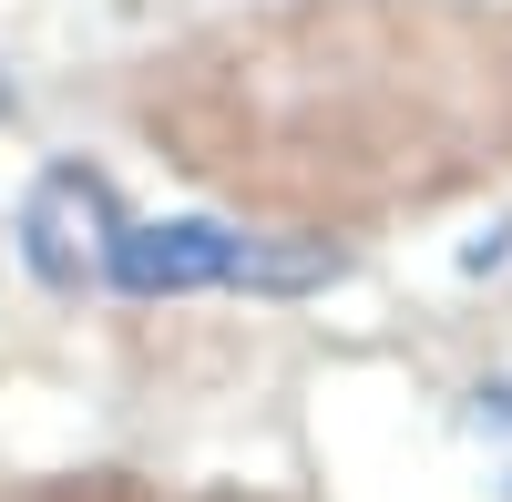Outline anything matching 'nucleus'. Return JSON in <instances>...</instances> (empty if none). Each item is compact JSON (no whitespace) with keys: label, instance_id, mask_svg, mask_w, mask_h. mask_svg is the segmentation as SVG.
<instances>
[{"label":"nucleus","instance_id":"1","mask_svg":"<svg viewBox=\"0 0 512 502\" xmlns=\"http://www.w3.org/2000/svg\"><path fill=\"white\" fill-rule=\"evenodd\" d=\"M338 277L328 246H267L246 226H216V216H175V226H123L113 257H103V287L123 298H195V287H318Z\"/></svg>","mask_w":512,"mask_h":502},{"label":"nucleus","instance_id":"2","mask_svg":"<svg viewBox=\"0 0 512 502\" xmlns=\"http://www.w3.org/2000/svg\"><path fill=\"white\" fill-rule=\"evenodd\" d=\"M113 236H123V216H113V185L93 175V164H52V175L31 185V205H21V257H31L41 287L103 277Z\"/></svg>","mask_w":512,"mask_h":502},{"label":"nucleus","instance_id":"3","mask_svg":"<svg viewBox=\"0 0 512 502\" xmlns=\"http://www.w3.org/2000/svg\"><path fill=\"white\" fill-rule=\"evenodd\" d=\"M472 431L502 451V482H512V380H482L472 390Z\"/></svg>","mask_w":512,"mask_h":502},{"label":"nucleus","instance_id":"4","mask_svg":"<svg viewBox=\"0 0 512 502\" xmlns=\"http://www.w3.org/2000/svg\"><path fill=\"white\" fill-rule=\"evenodd\" d=\"M0 123H11V82H0Z\"/></svg>","mask_w":512,"mask_h":502}]
</instances>
